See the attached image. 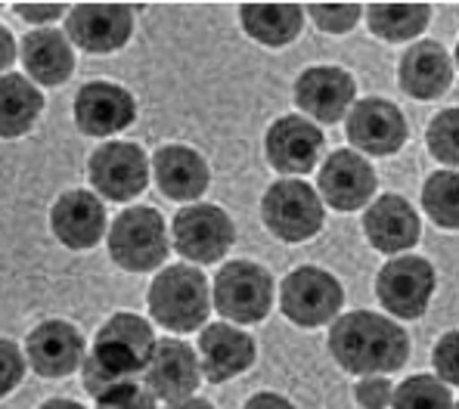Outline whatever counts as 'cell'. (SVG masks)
<instances>
[{
    "instance_id": "obj_2",
    "label": "cell",
    "mask_w": 459,
    "mask_h": 409,
    "mask_svg": "<svg viewBox=\"0 0 459 409\" xmlns=\"http://www.w3.org/2000/svg\"><path fill=\"white\" fill-rule=\"evenodd\" d=\"M155 347V332L137 313H115L100 326L93 338L91 357L81 363V379H84L87 394L100 397L112 385L134 381L150 363Z\"/></svg>"
},
{
    "instance_id": "obj_22",
    "label": "cell",
    "mask_w": 459,
    "mask_h": 409,
    "mask_svg": "<svg viewBox=\"0 0 459 409\" xmlns=\"http://www.w3.org/2000/svg\"><path fill=\"white\" fill-rule=\"evenodd\" d=\"M155 183L174 202H195L208 190V165L190 146H161L152 156Z\"/></svg>"
},
{
    "instance_id": "obj_6",
    "label": "cell",
    "mask_w": 459,
    "mask_h": 409,
    "mask_svg": "<svg viewBox=\"0 0 459 409\" xmlns=\"http://www.w3.org/2000/svg\"><path fill=\"white\" fill-rule=\"evenodd\" d=\"M214 307L233 323H261L273 307V277L252 260H230L214 277Z\"/></svg>"
},
{
    "instance_id": "obj_15",
    "label": "cell",
    "mask_w": 459,
    "mask_h": 409,
    "mask_svg": "<svg viewBox=\"0 0 459 409\" xmlns=\"http://www.w3.org/2000/svg\"><path fill=\"white\" fill-rule=\"evenodd\" d=\"M143 372H146V391H150L155 400H165V404L190 400L202 381L195 351L186 341H178V338L155 341L150 363H146Z\"/></svg>"
},
{
    "instance_id": "obj_19",
    "label": "cell",
    "mask_w": 459,
    "mask_h": 409,
    "mask_svg": "<svg viewBox=\"0 0 459 409\" xmlns=\"http://www.w3.org/2000/svg\"><path fill=\"white\" fill-rule=\"evenodd\" d=\"M255 357H258V347L255 338L246 332H239L230 323H214L202 328L199 338V372H205L208 381L221 385L236 375H242L246 369H252Z\"/></svg>"
},
{
    "instance_id": "obj_10",
    "label": "cell",
    "mask_w": 459,
    "mask_h": 409,
    "mask_svg": "<svg viewBox=\"0 0 459 409\" xmlns=\"http://www.w3.org/2000/svg\"><path fill=\"white\" fill-rule=\"evenodd\" d=\"M87 177L109 202H131L150 186V158L137 143H103L87 162Z\"/></svg>"
},
{
    "instance_id": "obj_9",
    "label": "cell",
    "mask_w": 459,
    "mask_h": 409,
    "mask_svg": "<svg viewBox=\"0 0 459 409\" xmlns=\"http://www.w3.org/2000/svg\"><path fill=\"white\" fill-rule=\"evenodd\" d=\"M376 294L391 317L420 320L435 294V267L416 254L388 260L376 277Z\"/></svg>"
},
{
    "instance_id": "obj_11",
    "label": "cell",
    "mask_w": 459,
    "mask_h": 409,
    "mask_svg": "<svg viewBox=\"0 0 459 409\" xmlns=\"http://www.w3.org/2000/svg\"><path fill=\"white\" fill-rule=\"evenodd\" d=\"M348 140L360 152L376 158H388L403 149L410 137V127L403 112L394 103L379 97H367L360 103L351 106L348 112Z\"/></svg>"
},
{
    "instance_id": "obj_30",
    "label": "cell",
    "mask_w": 459,
    "mask_h": 409,
    "mask_svg": "<svg viewBox=\"0 0 459 409\" xmlns=\"http://www.w3.org/2000/svg\"><path fill=\"white\" fill-rule=\"evenodd\" d=\"M456 124H459V112L456 109L437 112V115L431 118V124H429V152L447 167H456V162H459Z\"/></svg>"
},
{
    "instance_id": "obj_23",
    "label": "cell",
    "mask_w": 459,
    "mask_h": 409,
    "mask_svg": "<svg viewBox=\"0 0 459 409\" xmlns=\"http://www.w3.org/2000/svg\"><path fill=\"white\" fill-rule=\"evenodd\" d=\"M397 81L413 99H437L454 81V63L437 41L413 44L401 56Z\"/></svg>"
},
{
    "instance_id": "obj_1",
    "label": "cell",
    "mask_w": 459,
    "mask_h": 409,
    "mask_svg": "<svg viewBox=\"0 0 459 409\" xmlns=\"http://www.w3.org/2000/svg\"><path fill=\"white\" fill-rule=\"evenodd\" d=\"M329 354L344 372L360 379L391 375L407 363L410 335L382 313L354 311L339 317L329 328Z\"/></svg>"
},
{
    "instance_id": "obj_37",
    "label": "cell",
    "mask_w": 459,
    "mask_h": 409,
    "mask_svg": "<svg viewBox=\"0 0 459 409\" xmlns=\"http://www.w3.org/2000/svg\"><path fill=\"white\" fill-rule=\"evenodd\" d=\"M242 409H295L292 404H289L286 397H280V394H270V391H261L255 394L252 400H248Z\"/></svg>"
},
{
    "instance_id": "obj_21",
    "label": "cell",
    "mask_w": 459,
    "mask_h": 409,
    "mask_svg": "<svg viewBox=\"0 0 459 409\" xmlns=\"http://www.w3.org/2000/svg\"><path fill=\"white\" fill-rule=\"evenodd\" d=\"M53 236L72 251H87L103 239L106 233V208L93 192L72 190L56 199L50 211Z\"/></svg>"
},
{
    "instance_id": "obj_31",
    "label": "cell",
    "mask_w": 459,
    "mask_h": 409,
    "mask_svg": "<svg viewBox=\"0 0 459 409\" xmlns=\"http://www.w3.org/2000/svg\"><path fill=\"white\" fill-rule=\"evenodd\" d=\"M307 13L314 16L316 29L326 35H348L357 22H360V4H310Z\"/></svg>"
},
{
    "instance_id": "obj_16",
    "label": "cell",
    "mask_w": 459,
    "mask_h": 409,
    "mask_svg": "<svg viewBox=\"0 0 459 409\" xmlns=\"http://www.w3.org/2000/svg\"><path fill=\"white\" fill-rule=\"evenodd\" d=\"M357 84L339 65H314L305 69L295 81V103L314 122L335 124L354 106Z\"/></svg>"
},
{
    "instance_id": "obj_29",
    "label": "cell",
    "mask_w": 459,
    "mask_h": 409,
    "mask_svg": "<svg viewBox=\"0 0 459 409\" xmlns=\"http://www.w3.org/2000/svg\"><path fill=\"white\" fill-rule=\"evenodd\" d=\"M391 409H456L454 388L435 375H413L391 391Z\"/></svg>"
},
{
    "instance_id": "obj_33",
    "label": "cell",
    "mask_w": 459,
    "mask_h": 409,
    "mask_svg": "<svg viewBox=\"0 0 459 409\" xmlns=\"http://www.w3.org/2000/svg\"><path fill=\"white\" fill-rule=\"evenodd\" d=\"M25 379V360L22 351L16 347V341L0 338V400L10 391H16V385Z\"/></svg>"
},
{
    "instance_id": "obj_7",
    "label": "cell",
    "mask_w": 459,
    "mask_h": 409,
    "mask_svg": "<svg viewBox=\"0 0 459 409\" xmlns=\"http://www.w3.org/2000/svg\"><path fill=\"white\" fill-rule=\"evenodd\" d=\"M282 313L301 328L326 326L339 317L344 304V288L323 267H299L282 279L280 292Z\"/></svg>"
},
{
    "instance_id": "obj_39",
    "label": "cell",
    "mask_w": 459,
    "mask_h": 409,
    "mask_svg": "<svg viewBox=\"0 0 459 409\" xmlns=\"http://www.w3.org/2000/svg\"><path fill=\"white\" fill-rule=\"evenodd\" d=\"M168 409H214V404H208L202 397H190V400H180V404H171Z\"/></svg>"
},
{
    "instance_id": "obj_38",
    "label": "cell",
    "mask_w": 459,
    "mask_h": 409,
    "mask_svg": "<svg viewBox=\"0 0 459 409\" xmlns=\"http://www.w3.org/2000/svg\"><path fill=\"white\" fill-rule=\"evenodd\" d=\"M13 59H16V38L10 35L6 25H0V72L10 69Z\"/></svg>"
},
{
    "instance_id": "obj_14",
    "label": "cell",
    "mask_w": 459,
    "mask_h": 409,
    "mask_svg": "<svg viewBox=\"0 0 459 409\" xmlns=\"http://www.w3.org/2000/svg\"><path fill=\"white\" fill-rule=\"evenodd\" d=\"M376 171L360 152L354 149H335L320 167V202H326L335 211H357L376 196Z\"/></svg>"
},
{
    "instance_id": "obj_13",
    "label": "cell",
    "mask_w": 459,
    "mask_h": 409,
    "mask_svg": "<svg viewBox=\"0 0 459 409\" xmlns=\"http://www.w3.org/2000/svg\"><path fill=\"white\" fill-rule=\"evenodd\" d=\"M323 149H326L323 131L310 122V118H301V115L276 118L264 137V152H267L270 167L286 174V177L314 171Z\"/></svg>"
},
{
    "instance_id": "obj_20",
    "label": "cell",
    "mask_w": 459,
    "mask_h": 409,
    "mask_svg": "<svg viewBox=\"0 0 459 409\" xmlns=\"http://www.w3.org/2000/svg\"><path fill=\"white\" fill-rule=\"evenodd\" d=\"M363 233H367L369 245L376 251L401 254L407 248H413L416 239H420V214L403 196L385 192L363 211Z\"/></svg>"
},
{
    "instance_id": "obj_18",
    "label": "cell",
    "mask_w": 459,
    "mask_h": 409,
    "mask_svg": "<svg viewBox=\"0 0 459 409\" xmlns=\"http://www.w3.org/2000/svg\"><path fill=\"white\" fill-rule=\"evenodd\" d=\"M25 357L44 379H65L84 363V335L65 320H47L29 332Z\"/></svg>"
},
{
    "instance_id": "obj_17",
    "label": "cell",
    "mask_w": 459,
    "mask_h": 409,
    "mask_svg": "<svg viewBox=\"0 0 459 409\" xmlns=\"http://www.w3.org/2000/svg\"><path fill=\"white\" fill-rule=\"evenodd\" d=\"M137 118V103L121 84L91 81L75 97V124L84 137H115Z\"/></svg>"
},
{
    "instance_id": "obj_5",
    "label": "cell",
    "mask_w": 459,
    "mask_h": 409,
    "mask_svg": "<svg viewBox=\"0 0 459 409\" xmlns=\"http://www.w3.org/2000/svg\"><path fill=\"white\" fill-rule=\"evenodd\" d=\"M261 217H264V226L276 239L295 245L307 243L323 230L326 211H323V202L314 192V186H307L305 180L282 177L270 183V190L261 199Z\"/></svg>"
},
{
    "instance_id": "obj_36",
    "label": "cell",
    "mask_w": 459,
    "mask_h": 409,
    "mask_svg": "<svg viewBox=\"0 0 459 409\" xmlns=\"http://www.w3.org/2000/svg\"><path fill=\"white\" fill-rule=\"evenodd\" d=\"M13 10L31 25H47L65 13V4H13Z\"/></svg>"
},
{
    "instance_id": "obj_25",
    "label": "cell",
    "mask_w": 459,
    "mask_h": 409,
    "mask_svg": "<svg viewBox=\"0 0 459 409\" xmlns=\"http://www.w3.org/2000/svg\"><path fill=\"white\" fill-rule=\"evenodd\" d=\"M239 22L258 44L286 47L305 29V10L299 4H242Z\"/></svg>"
},
{
    "instance_id": "obj_26",
    "label": "cell",
    "mask_w": 459,
    "mask_h": 409,
    "mask_svg": "<svg viewBox=\"0 0 459 409\" xmlns=\"http://www.w3.org/2000/svg\"><path fill=\"white\" fill-rule=\"evenodd\" d=\"M44 112V93L25 75H0V137L29 133Z\"/></svg>"
},
{
    "instance_id": "obj_8",
    "label": "cell",
    "mask_w": 459,
    "mask_h": 409,
    "mask_svg": "<svg viewBox=\"0 0 459 409\" xmlns=\"http://www.w3.org/2000/svg\"><path fill=\"white\" fill-rule=\"evenodd\" d=\"M174 248L193 264H214L233 248L236 226L230 214L218 205L195 202L174 214L171 224Z\"/></svg>"
},
{
    "instance_id": "obj_32",
    "label": "cell",
    "mask_w": 459,
    "mask_h": 409,
    "mask_svg": "<svg viewBox=\"0 0 459 409\" xmlns=\"http://www.w3.org/2000/svg\"><path fill=\"white\" fill-rule=\"evenodd\" d=\"M97 409H159L155 397L146 388H140L137 381H121L112 385L109 391H103L97 397Z\"/></svg>"
},
{
    "instance_id": "obj_35",
    "label": "cell",
    "mask_w": 459,
    "mask_h": 409,
    "mask_svg": "<svg viewBox=\"0 0 459 409\" xmlns=\"http://www.w3.org/2000/svg\"><path fill=\"white\" fill-rule=\"evenodd\" d=\"M391 381L385 375H369V379H360V385L354 388V397L363 409H385L391 404Z\"/></svg>"
},
{
    "instance_id": "obj_27",
    "label": "cell",
    "mask_w": 459,
    "mask_h": 409,
    "mask_svg": "<svg viewBox=\"0 0 459 409\" xmlns=\"http://www.w3.org/2000/svg\"><path fill=\"white\" fill-rule=\"evenodd\" d=\"M431 6L429 4H369L367 25L376 38L391 44H403L420 38L429 29Z\"/></svg>"
},
{
    "instance_id": "obj_34",
    "label": "cell",
    "mask_w": 459,
    "mask_h": 409,
    "mask_svg": "<svg viewBox=\"0 0 459 409\" xmlns=\"http://www.w3.org/2000/svg\"><path fill=\"white\" fill-rule=\"evenodd\" d=\"M456 341H459V335L447 332L441 341H437L435 354H431V363H435V369H437L435 379L444 381L447 388H456V379H459V372H456Z\"/></svg>"
},
{
    "instance_id": "obj_12",
    "label": "cell",
    "mask_w": 459,
    "mask_h": 409,
    "mask_svg": "<svg viewBox=\"0 0 459 409\" xmlns=\"http://www.w3.org/2000/svg\"><path fill=\"white\" fill-rule=\"evenodd\" d=\"M69 44L87 53H115L134 35V6L127 4H75L65 19Z\"/></svg>"
},
{
    "instance_id": "obj_40",
    "label": "cell",
    "mask_w": 459,
    "mask_h": 409,
    "mask_svg": "<svg viewBox=\"0 0 459 409\" xmlns=\"http://www.w3.org/2000/svg\"><path fill=\"white\" fill-rule=\"evenodd\" d=\"M40 409H84L81 404H75V400H63V397H53L47 400V404H40Z\"/></svg>"
},
{
    "instance_id": "obj_4",
    "label": "cell",
    "mask_w": 459,
    "mask_h": 409,
    "mask_svg": "<svg viewBox=\"0 0 459 409\" xmlns=\"http://www.w3.org/2000/svg\"><path fill=\"white\" fill-rule=\"evenodd\" d=\"M168 251V233L165 217L155 208L137 205L127 208L115 217L109 230V258L127 273H150L165 264Z\"/></svg>"
},
{
    "instance_id": "obj_28",
    "label": "cell",
    "mask_w": 459,
    "mask_h": 409,
    "mask_svg": "<svg viewBox=\"0 0 459 409\" xmlns=\"http://www.w3.org/2000/svg\"><path fill=\"white\" fill-rule=\"evenodd\" d=\"M422 208L444 230L459 226V180L454 171H437L422 186Z\"/></svg>"
},
{
    "instance_id": "obj_24",
    "label": "cell",
    "mask_w": 459,
    "mask_h": 409,
    "mask_svg": "<svg viewBox=\"0 0 459 409\" xmlns=\"http://www.w3.org/2000/svg\"><path fill=\"white\" fill-rule=\"evenodd\" d=\"M19 56H22V65L31 81L44 87L65 84L75 72V50H72L69 38L56 29L29 31L22 38V47H19Z\"/></svg>"
},
{
    "instance_id": "obj_3",
    "label": "cell",
    "mask_w": 459,
    "mask_h": 409,
    "mask_svg": "<svg viewBox=\"0 0 459 409\" xmlns=\"http://www.w3.org/2000/svg\"><path fill=\"white\" fill-rule=\"evenodd\" d=\"M212 311L208 279L199 267H165L150 285V313L168 332H195L205 326Z\"/></svg>"
}]
</instances>
